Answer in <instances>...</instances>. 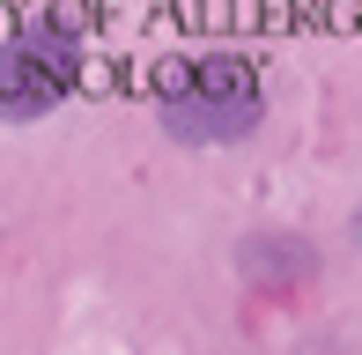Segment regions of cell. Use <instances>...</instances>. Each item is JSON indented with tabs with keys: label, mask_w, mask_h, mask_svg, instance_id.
I'll use <instances>...</instances> for the list:
<instances>
[{
	"label": "cell",
	"mask_w": 362,
	"mask_h": 355,
	"mask_svg": "<svg viewBox=\"0 0 362 355\" xmlns=\"http://www.w3.org/2000/svg\"><path fill=\"white\" fill-rule=\"evenodd\" d=\"M267 104H274L267 67L237 45H192L163 59L148 82V111L177 149H244L267 126Z\"/></svg>",
	"instance_id": "obj_1"
},
{
	"label": "cell",
	"mask_w": 362,
	"mask_h": 355,
	"mask_svg": "<svg viewBox=\"0 0 362 355\" xmlns=\"http://www.w3.org/2000/svg\"><path fill=\"white\" fill-rule=\"evenodd\" d=\"M89 30L74 8H45L0 37V126H37L81 89Z\"/></svg>",
	"instance_id": "obj_2"
},
{
	"label": "cell",
	"mask_w": 362,
	"mask_h": 355,
	"mask_svg": "<svg viewBox=\"0 0 362 355\" xmlns=\"http://www.w3.org/2000/svg\"><path fill=\"white\" fill-rule=\"evenodd\" d=\"M237 281L252 296H296V289L318 281V245L288 222H259L237 237Z\"/></svg>",
	"instance_id": "obj_3"
},
{
	"label": "cell",
	"mask_w": 362,
	"mask_h": 355,
	"mask_svg": "<svg viewBox=\"0 0 362 355\" xmlns=\"http://www.w3.org/2000/svg\"><path fill=\"white\" fill-rule=\"evenodd\" d=\"M348 237H355V252H362V200L348 207Z\"/></svg>",
	"instance_id": "obj_4"
}]
</instances>
